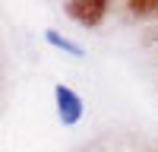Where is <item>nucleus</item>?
<instances>
[{
    "mask_svg": "<svg viewBox=\"0 0 158 152\" xmlns=\"http://www.w3.org/2000/svg\"><path fill=\"white\" fill-rule=\"evenodd\" d=\"M54 111H57L63 127H76L85 117V101H82V95H79L73 86L54 82Z\"/></svg>",
    "mask_w": 158,
    "mask_h": 152,
    "instance_id": "f257e3e1",
    "label": "nucleus"
},
{
    "mask_svg": "<svg viewBox=\"0 0 158 152\" xmlns=\"http://www.w3.org/2000/svg\"><path fill=\"white\" fill-rule=\"evenodd\" d=\"M44 41H48L51 48L63 51V54H70V57H85V48H82V44H76L73 38H67V35L57 32V29H48V32H44Z\"/></svg>",
    "mask_w": 158,
    "mask_h": 152,
    "instance_id": "f03ea898",
    "label": "nucleus"
}]
</instances>
